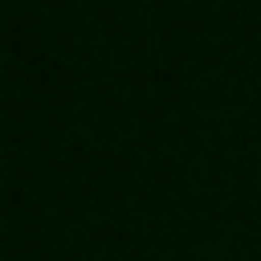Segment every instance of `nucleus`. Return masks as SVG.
Here are the masks:
<instances>
[]
</instances>
